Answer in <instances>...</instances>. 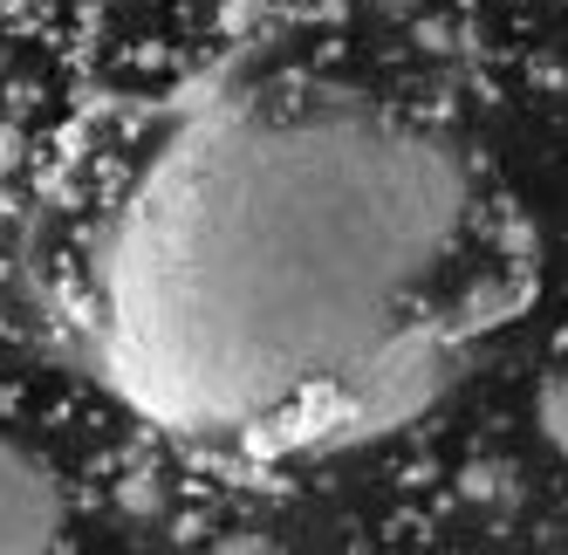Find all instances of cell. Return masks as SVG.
I'll return each instance as SVG.
<instances>
[{"instance_id": "1", "label": "cell", "mask_w": 568, "mask_h": 555, "mask_svg": "<svg viewBox=\"0 0 568 555\" xmlns=\"http://www.w3.org/2000/svg\"><path fill=\"white\" fill-rule=\"evenodd\" d=\"M453 144L371 103H226L179 124L90 261L103 377L179 432L336 405L466 248Z\"/></svg>"}, {"instance_id": "2", "label": "cell", "mask_w": 568, "mask_h": 555, "mask_svg": "<svg viewBox=\"0 0 568 555\" xmlns=\"http://www.w3.org/2000/svg\"><path fill=\"white\" fill-rule=\"evenodd\" d=\"M453 377H459V350L445 343V336H432L425 323H412V330L384 336V343L349 371V384L336 391L329 418L349 425V432H390V425H404V418H418Z\"/></svg>"}, {"instance_id": "3", "label": "cell", "mask_w": 568, "mask_h": 555, "mask_svg": "<svg viewBox=\"0 0 568 555\" xmlns=\"http://www.w3.org/2000/svg\"><path fill=\"white\" fill-rule=\"evenodd\" d=\"M69 528L62 481L42 453H28L21 440H0V555L21 548H55Z\"/></svg>"}, {"instance_id": "4", "label": "cell", "mask_w": 568, "mask_h": 555, "mask_svg": "<svg viewBox=\"0 0 568 555\" xmlns=\"http://www.w3.org/2000/svg\"><path fill=\"white\" fill-rule=\"evenodd\" d=\"M535 425H541V440L568 460V371H555V377L535 391Z\"/></svg>"}]
</instances>
